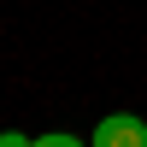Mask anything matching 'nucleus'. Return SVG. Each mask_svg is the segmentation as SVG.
<instances>
[{
  "mask_svg": "<svg viewBox=\"0 0 147 147\" xmlns=\"http://www.w3.org/2000/svg\"><path fill=\"white\" fill-rule=\"evenodd\" d=\"M30 147H88L82 136H65V129H47V136H35Z\"/></svg>",
  "mask_w": 147,
  "mask_h": 147,
  "instance_id": "f03ea898",
  "label": "nucleus"
},
{
  "mask_svg": "<svg viewBox=\"0 0 147 147\" xmlns=\"http://www.w3.org/2000/svg\"><path fill=\"white\" fill-rule=\"evenodd\" d=\"M0 147H30V136H18V129H6V136H0Z\"/></svg>",
  "mask_w": 147,
  "mask_h": 147,
  "instance_id": "7ed1b4c3",
  "label": "nucleus"
},
{
  "mask_svg": "<svg viewBox=\"0 0 147 147\" xmlns=\"http://www.w3.org/2000/svg\"><path fill=\"white\" fill-rule=\"evenodd\" d=\"M88 147H147V118H136V112L100 118L94 136H88Z\"/></svg>",
  "mask_w": 147,
  "mask_h": 147,
  "instance_id": "f257e3e1",
  "label": "nucleus"
}]
</instances>
